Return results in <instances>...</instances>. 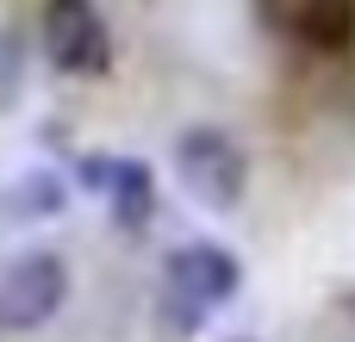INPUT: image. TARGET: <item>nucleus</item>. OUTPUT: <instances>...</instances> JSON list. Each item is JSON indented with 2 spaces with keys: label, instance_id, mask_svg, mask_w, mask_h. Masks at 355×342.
Masks as SVG:
<instances>
[{
  "label": "nucleus",
  "instance_id": "obj_3",
  "mask_svg": "<svg viewBox=\"0 0 355 342\" xmlns=\"http://www.w3.org/2000/svg\"><path fill=\"white\" fill-rule=\"evenodd\" d=\"M37 44L56 75H106L112 69V25L94 0H44Z\"/></svg>",
  "mask_w": 355,
  "mask_h": 342
},
{
  "label": "nucleus",
  "instance_id": "obj_4",
  "mask_svg": "<svg viewBox=\"0 0 355 342\" xmlns=\"http://www.w3.org/2000/svg\"><path fill=\"white\" fill-rule=\"evenodd\" d=\"M69 299V262L56 249H31L0 274V330H44Z\"/></svg>",
  "mask_w": 355,
  "mask_h": 342
},
{
  "label": "nucleus",
  "instance_id": "obj_1",
  "mask_svg": "<svg viewBox=\"0 0 355 342\" xmlns=\"http://www.w3.org/2000/svg\"><path fill=\"white\" fill-rule=\"evenodd\" d=\"M237 287H243V262L225 243H181L162 268V330L193 336L212 312H225Z\"/></svg>",
  "mask_w": 355,
  "mask_h": 342
},
{
  "label": "nucleus",
  "instance_id": "obj_2",
  "mask_svg": "<svg viewBox=\"0 0 355 342\" xmlns=\"http://www.w3.org/2000/svg\"><path fill=\"white\" fill-rule=\"evenodd\" d=\"M175 174L187 187V199L206 206V212H237L243 193H250V156L218 125H193V131L175 137Z\"/></svg>",
  "mask_w": 355,
  "mask_h": 342
},
{
  "label": "nucleus",
  "instance_id": "obj_9",
  "mask_svg": "<svg viewBox=\"0 0 355 342\" xmlns=\"http://www.w3.org/2000/svg\"><path fill=\"white\" fill-rule=\"evenodd\" d=\"M237 342H256V336H237Z\"/></svg>",
  "mask_w": 355,
  "mask_h": 342
},
{
  "label": "nucleus",
  "instance_id": "obj_6",
  "mask_svg": "<svg viewBox=\"0 0 355 342\" xmlns=\"http://www.w3.org/2000/svg\"><path fill=\"white\" fill-rule=\"evenodd\" d=\"M293 37L318 56H343L355 44V0H300L293 6Z\"/></svg>",
  "mask_w": 355,
  "mask_h": 342
},
{
  "label": "nucleus",
  "instance_id": "obj_7",
  "mask_svg": "<svg viewBox=\"0 0 355 342\" xmlns=\"http://www.w3.org/2000/svg\"><path fill=\"white\" fill-rule=\"evenodd\" d=\"M62 206H69V181L56 174V168H25L12 187H6V218L12 224H31V218H62Z\"/></svg>",
  "mask_w": 355,
  "mask_h": 342
},
{
  "label": "nucleus",
  "instance_id": "obj_5",
  "mask_svg": "<svg viewBox=\"0 0 355 342\" xmlns=\"http://www.w3.org/2000/svg\"><path fill=\"white\" fill-rule=\"evenodd\" d=\"M75 181L87 193H100L119 224H150V212H156V181L131 156H81L75 162Z\"/></svg>",
  "mask_w": 355,
  "mask_h": 342
},
{
  "label": "nucleus",
  "instance_id": "obj_8",
  "mask_svg": "<svg viewBox=\"0 0 355 342\" xmlns=\"http://www.w3.org/2000/svg\"><path fill=\"white\" fill-rule=\"evenodd\" d=\"M19 81H25V56H19V37L0 31V112L19 100Z\"/></svg>",
  "mask_w": 355,
  "mask_h": 342
}]
</instances>
